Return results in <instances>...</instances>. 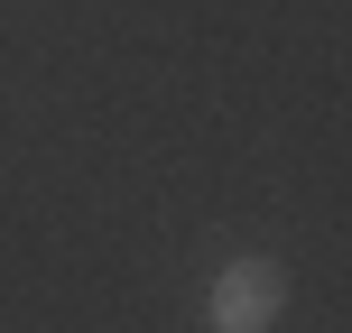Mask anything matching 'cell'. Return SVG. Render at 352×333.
<instances>
[{"label":"cell","mask_w":352,"mask_h":333,"mask_svg":"<svg viewBox=\"0 0 352 333\" xmlns=\"http://www.w3.org/2000/svg\"><path fill=\"white\" fill-rule=\"evenodd\" d=\"M287 260H269V250H241V260H223L204 278V333H278L287 315Z\"/></svg>","instance_id":"1"}]
</instances>
